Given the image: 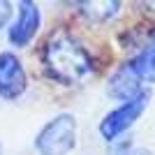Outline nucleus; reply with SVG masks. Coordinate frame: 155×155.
Segmentation results:
<instances>
[{
	"label": "nucleus",
	"mask_w": 155,
	"mask_h": 155,
	"mask_svg": "<svg viewBox=\"0 0 155 155\" xmlns=\"http://www.w3.org/2000/svg\"><path fill=\"white\" fill-rule=\"evenodd\" d=\"M148 100H150V93L143 91L141 95H137L134 100L130 102H123L118 109L109 111L104 120L100 123V134L107 139V141H116L118 137L123 134L125 130H130L134 125V120L143 114V109L148 107Z\"/></svg>",
	"instance_id": "3"
},
{
	"label": "nucleus",
	"mask_w": 155,
	"mask_h": 155,
	"mask_svg": "<svg viewBox=\"0 0 155 155\" xmlns=\"http://www.w3.org/2000/svg\"><path fill=\"white\" fill-rule=\"evenodd\" d=\"M39 7L35 2H28L23 0L19 5V19L14 21V26L9 28V42L14 46H26L32 37H35V32L39 28Z\"/></svg>",
	"instance_id": "5"
},
{
	"label": "nucleus",
	"mask_w": 155,
	"mask_h": 155,
	"mask_svg": "<svg viewBox=\"0 0 155 155\" xmlns=\"http://www.w3.org/2000/svg\"><path fill=\"white\" fill-rule=\"evenodd\" d=\"M127 155H153L150 150H146V148H137V150H130Z\"/></svg>",
	"instance_id": "10"
},
{
	"label": "nucleus",
	"mask_w": 155,
	"mask_h": 155,
	"mask_svg": "<svg viewBox=\"0 0 155 155\" xmlns=\"http://www.w3.org/2000/svg\"><path fill=\"white\" fill-rule=\"evenodd\" d=\"M130 67H132V72H134L141 81L155 84V46L143 49L141 53H137V58L130 63Z\"/></svg>",
	"instance_id": "7"
},
{
	"label": "nucleus",
	"mask_w": 155,
	"mask_h": 155,
	"mask_svg": "<svg viewBox=\"0 0 155 155\" xmlns=\"http://www.w3.org/2000/svg\"><path fill=\"white\" fill-rule=\"evenodd\" d=\"M26 91V72L14 53H0V97L16 100Z\"/></svg>",
	"instance_id": "4"
},
{
	"label": "nucleus",
	"mask_w": 155,
	"mask_h": 155,
	"mask_svg": "<svg viewBox=\"0 0 155 155\" xmlns=\"http://www.w3.org/2000/svg\"><path fill=\"white\" fill-rule=\"evenodd\" d=\"M77 146V120L70 114H60L42 127L35 139L39 155H67Z\"/></svg>",
	"instance_id": "2"
},
{
	"label": "nucleus",
	"mask_w": 155,
	"mask_h": 155,
	"mask_svg": "<svg viewBox=\"0 0 155 155\" xmlns=\"http://www.w3.org/2000/svg\"><path fill=\"white\" fill-rule=\"evenodd\" d=\"M107 93H109V97H114V100L130 102V100H134L137 95L143 93L141 79L132 72L130 65H123V67H118V70L111 74L109 84H107Z\"/></svg>",
	"instance_id": "6"
},
{
	"label": "nucleus",
	"mask_w": 155,
	"mask_h": 155,
	"mask_svg": "<svg viewBox=\"0 0 155 155\" xmlns=\"http://www.w3.org/2000/svg\"><path fill=\"white\" fill-rule=\"evenodd\" d=\"M81 7V14L88 16L93 21H107L111 16H116L118 9H120V2L116 0H104V2H79Z\"/></svg>",
	"instance_id": "8"
},
{
	"label": "nucleus",
	"mask_w": 155,
	"mask_h": 155,
	"mask_svg": "<svg viewBox=\"0 0 155 155\" xmlns=\"http://www.w3.org/2000/svg\"><path fill=\"white\" fill-rule=\"evenodd\" d=\"M44 65L60 84H79L93 72V58L67 32H56L44 46Z\"/></svg>",
	"instance_id": "1"
},
{
	"label": "nucleus",
	"mask_w": 155,
	"mask_h": 155,
	"mask_svg": "<svg viewBox=\"0 0 155 155\" xmlns=\"http://www.w3.org/2000/svg\"><path fill=\"white\" fill-rule=\"evenodd\" d=\"M9 16H12V5L2 0V2H0V28L7 23V19H9Z\"/></svg>",
	"instance_id": "9"
}]
</instances>
